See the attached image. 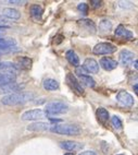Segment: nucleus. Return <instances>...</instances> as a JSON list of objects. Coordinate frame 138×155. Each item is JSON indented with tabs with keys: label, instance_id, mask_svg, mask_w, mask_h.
<instances>
[{
	"label": "nucleus",
	"instance_id": "9d476101",
	"mask_svg": "<svg viewBox=\"0 0 138 155\" xmlns=\"http://www.w3.org/2000/svg\"><path fill=\"white\" fill-rule=\"evenodd\" d=\"M134 57H135V54L134 53H132V51L127 49H123L120 53V62L125 67L130 66L134 61Z\"/></svg>",
	"mask_w": 138,
	"mask_h": 155
},
{
	"label": "nucleus",
	"instance_id": "2f4dec72",
	"mask_svg": "<svg viewBox=\"0 0 138 155\" xmlns=\"http://www.w3.org/2000/svg\"><path fill=\"white\" fill-rule=\"evenodd\" d=\"M78 155H98L95 151H85V152H80Z\"/></svg>",
	"mask_w": 138,
	"mask_h": 155
},
{
	"label": "nucleus",
	"instance_id": "dca6fc26",
	"mask_svg": "<svg viewBox=\"0 0 138 155\" xmlns=\"http://www.w3.org/2000/svg\"><path fill=\"white\" fill-rule=\"evenodd\" d=\"M3 15L6 19H10V20H19L21 18V13L20 11H17V9H13V8H6L3 9L2 11Z\"/></svg>",
	"mask_w": 138,
	"mask_h": 155
},
{
	"label": "nucleus",
	"instance_id": "ddd939ff",
	"mask_svg": "<svg viewBox=\"0 0 138 155\" xmlns=\"http://www.w3.org/2000/svg\"><path fill=\"white\" fill-rule=\"evenodd\" d=\"M84 68L87 70V72L90 73H98L99 72V64L94 58H87L84 62Z\"/></svg>",
	"mask_w": 138,
	"mask_h": 155
},
{
	"label": "nucleus",
	"instance_id": "e433bc0d",
	"mask_svg": "<svg viewBox=\"0 0 138 155\" xmlns=\"http://www.w3.org/2000/svg\"><path fill=\"white\" fill-rule=\"evenodd\" d=\"M1 30H2V28H0V35H1V34H2V31H1Z\"/></svg>",
	"mask_w": 138,
	"mask_h": 155
},
{
	"label": "nucleus",
	"instance_id": "0eeeda50",
	"mask_svg": "<svg viewBox=\"0 0 138 155\" xmlns=\"http://www.w3.org/2000/svg\"><path fill=\"white\" fill-rule=\"evenodd\" d=\"M116 101H118L122 106H125V107H132V106H134V104H135L134 97L126 91L119 92L118 95H116Z\"/></svg>",
	"mask_w": 138,
	"mask_h": 155
},
{
	"label": "nucleus",
	"instance_id": "a878e982",
	"mask_svg": "<svg viewBox=\"0 0 138 155\" xmlns=\"http://www.w3.org/2000/svg\"><path fill=\"white\" fill-rule=\"evenodd\" d=\"M20 64L28 69V68H30V66H32V60H30V58H27V57H22L21 60H20Z\"/></svg>",
	"mask_w": 138,
	"mask_h": 155
},
{
	"label": "nucleus",
	"instance_id": "4c0bfd02",
	"mask_svg": "<svg viewBox=\"0 0 138 155\" xmlns=\"http://www.w3.org/2000/svg\"><path fill=\"white\" fill-rule=\"evenodd\" d=\"M119 155H122V154H119Z\"/></svg>",
	"mask_w": 138,
	"mask_h": 155
},
{
	"label": "nucleus",
	"instance_id": "473e14b6",
	"mask_svg": "<svg viewBox=\"0 0 138 155\" xmlns=\"http://www.w3.org/2000/svg\"><path fill=\"white\" fill-rule=\"evenodd\" d=\"M7 22H8V20L2 15H0V24H6Z\"/></svg>",
	"mask_w": 138,
	"mask_h": 155
},
{
	"label": "nucleus",
	"instance_id": "6e6552de",
	"mask_svg": "<svg viewBox=\"0 0 138 155\" xmlns=\"http://www.w3.org/2000/svg\"><path fill=\"white\" fill-rule=\"evenodd\" d=\"M60 147L66 150V151H78L84 147V144L80 143L76 141H71V140H65V141H61Z\"/></svg>",
	"mask_w": 138,
	"mask_h": 155
},
{
	"label": "nucleus",
	"instance_id": "c756f323",
	"mask_svg": "<svg viewBox=\"0 0 138 155\" xmlns=\"http://www.w3.org/2000/svg\"><path fill=\"white\" fill-rule=\"evenodd\" d=\"M119 5H120V7H122V8H132L133 7V5L130 2H125V1H120L119 2Z\"/></svg>",
	"mask_w": 138,
	"mask_h": 155
},
{
	"label": "nucleus",
	"instance_id": "f3484780",
	"mask_svg": "<svg viewBox=\"0 0 138 155\" xmlns=\"http://www.w3.org/2000/svg\"><path fill=\"white\" fill-rule=\"evenodd\" d=\"M30 15H32V18H33L34 20H36V21H38V20L42 19V13H44V9H42V7L40 6V5H33V6L30 7Z\"/></svg>",
	"mask_w": 138,
	"mask_h": 155
},
{
	"label": "nucleus",
	"instance_id": "412c9836",
	"mask_svg": "<svg viewBox=\"0 0 138 155\" xmlns=\"http://www.w3.org/2000/svg\"><path fill=\"white\" fill-rule=\"evenodd\" d=\"M96 114H97V117H98L99 121H101L102 124L108 122V120L110 119V115H109L108 110H107V109H105V108L99 107L98 109H97Z\"/></svg>",
	"mask_w": 138,
	"mask_h": 155
},
{
	"label": "nucleus",
	"instance_id": "2eb2a0df",
	"mask_svg": "<svg viewBox=\"0 0 138 155\" xmlns=\"http://www.w3.org/2000/svg\"><path fill=\"white\" fill-rule=\"evenodd\" d=\"M115 35L119 36V37H122V38H125V39H132L134 37V34L130 32V30H127L125 28L123 25H119L115 30Z\"/></svg>",
	"mask_w": 138,
	"mask_h": 155
},
{
	"label": "nucleus",
	"instance_id": "7c9ffc66",
	"mask_svg": "<svg viewBox=\"0 0 138 155\" xmlns=\"http://www.w3.org/2000/svg\"><path fill=\"white\" fill-rule=\"evenodd\" d=\"M9 3H12V5H17V6H21L23 3H26L25 0H10Z\"/></svg>",
	"mask_w": 138,
	"mask_h": 155
},
{
	"label": "nucleus",
	"instance_id": "39448f33",
	"mask_svg": "<svg viewBox=\"0 0 138 155\" xmlns=\"http://www.w3.org/2000/svg\"><path fill=\"white\" fill-rule=\"evenodd\" d=\"M47 114L45 113L42 109H32V110H27L23 113L21 116L22 120H39L42 118H49Z\"/></svg>",
	"mask_w": 138,
	"mask_h": 155
},
{
	"label": "nucleus",
	"instance_id": "72a5a7b5",
	"mask_svg": "<svg viewBox=\"0 0 138 155\" xmlns=\"http://www.w3.org/2000/svg\"><path fill=\"white\" fill-rule=\"evenodd\" d=\"M133 67H135V69H137V60H135L133 62Z\"/></svg>",
	"mask_w": 138,
	"mask_h": 155
},
{
	"label": "nucleus",
	"instance_id": "f03ea898",
	"mask_svg": "<svg viewBox=\"0 0 138 155\" xmlns=\"http://www.w3.org/2000/svg\"><path fill=\"white\" fill-rule=\"evenodd\" d=\"M50 131L53 133H58V134H64V136H77L80 133V127L75 125H55L51 126Z\"/></svg>",
	"mask_w": 138,
	"mask_h": 155
},
{
	"label": "nucleus",
	"instance_id": "4468645a",
	"mask_svg": "<svg viewBox=\"0 0 138 155\" xmlns=\"http://www.w3.org/2000/svg\"><path fill=\"white\" fill-rule=\"evenodd\" d=\"M51 125L47 122H34L30 124L27 127L28 131H34V132H39V131H48L50 130Z\"/></svg>",
	"mask_w": 138,
	"mask_h": 155
},
{
	"label": "nucleus",
	"instance_id": "bb28decb",
	"mask_svg": "<svg viewBox=\"0 0 138 155\" xmlns=\"http://www.w3.org/2000/svg\"><path fill=\"white\" fill-rule=\"evenodd\" d=\"M77 9L83 14H87V12H88V5L85 3V2H82L77 6Z\"/></svg>",
	"mask_w": 138,
	"mask_h": 155
},
{
	"label": "nucleus",
	"instance_id": "58836bf2",
	"mask_svg": "<svg viewBox=\"0 0 138 155\" xmlns=\"http://www.w3.org/2000/svg\"><path fill=\"white\" fill-rule=\"evenodd\" d=\"M0 55H1V53H0Z\"/></svg>",
	"mask_w": 138,
	"mask_h": 155
},
{
	"label": "nucleus",
	"instance_id": "f257e3e1",
	"mask_svg": "<svg viewBox=\"0 0 138 155\" xmlns=\"http://www.w3.org/2000/svg\"><path fill=\"white\" fill-rule=\"evenodd\" d=\"M35 97L36 94L33 92H17V93H12L3 96L1 98V104L6 106H15L33 101Z\"/></svg>",
	"mask_w": 138,
	"mask_h": 155
},
{
	"label": "nucleus",
	"instance_id": "1a4fd4ad",
	"mask_svg": "<svg viewBox=\"0 0 138 155\" xmlns=\"http://www.w3.org/2000/svg\"><path fill=\"white\" fill-rule=\"evenodd\" d=\"M66 82L69 83V85L72 87L73 90L80 93V94H84V89L82 84L80 83L77 81V79L75 78V75H73L72 73H69V74L66 75Z\"/></svg>",
	"mask_w": 138,
	"mask_h": 155
},
{
	"label": "nucleus",
	"instance_id": "9b49d317",
	"mask_svg": "<svg viewBox=\"0 0 138 155\" xmlns=\"http://www.w3.org/2000/svg\"><path fill=\"white\" fill-rule=\"evenodd\" d=\"M21 69V67L17 64L14 62H10V61H0V71H6L10 72V73H14L19 71Z\"/></svg>",
	"mask_w": 138,
	"mask_h": 155
},
{
	"label": "nucleus",
	"instance_id": "aec40b11",
	"mask_svg": "<svg viewBox=\"0 0 138 155\" xmlns=\"http://www.w3.org/2000/svg\"><path fill=\"white\" fill-rule=\"evenodd\" d=\"M42 86L46 91H55L59 89V82L53 79H46L42 83Z\"/></svg>",
	"mask_w": 138,
	"mask_h": 155
},
{
	"label": "nucleus",
	"instance_id": "393cba45",
	"mask_svg": "<svg viewBox=\"0 0 138 155\" xmlns=\"http://www.w3.org/2000/svg\"><path fill=\"white\" fill-rule=\"evenodd\" d=\"M111 124H112V126H113L115 129H121V128L123 127V122L120 119V117H118V116H113L111 118Z\"/></svg>",
	"mask_w": 138,
	"mask_h": 155
},
{
	"label": "nucleus",
	"instance_id": "6ab92c4d",
	"mask_svg": "<svg viewBox=\"0 0 138 155\" xmlns=\"http://www.w3.org/2000/svg\"><path fill=\"white\" fill-rule=\"evenodd\" d=\"M65 58L72 66H75L76 68L80 66V58L74 50H67L65 54Z\"/></svg>",
	"mask_w": 138,
	"mask_h": 155
},
{
	"label": "nucleus",
	"instance_id": "20e7f679",
	"mask_svg": "<svg viewBox=\"0 0 138 155\" xmlns=\"http://www.w3.org/2000/svg\"><path fill=\"white\" fill-rule=\"evenodd\" d=\"M116 51V46L111 43H99L93 48L95 55H111Z\"/></svg>",
	"mask_w": 138,
	"mask_h": 155
},
{
	"label": "nucleus",
	"instance_id": "5701e85b",
	"mask_svg": "<svg viewBox=\"0 0 138 155\" xmlns=\"http://www.w3.org/2000/svg\"><path fill=\"white\" fill-rule=\"evenodd\" d=\"M99 28L102 32H109V31L112 28V22L108 19L101 20L99 23Z\"/></svg>",
	"mask_w": 138,
	"mask_h": 155
},
{
	"label": "nucleus",
	"instance_id": "4be33fe9",
	"mask_svg": "<svg viewBox=\"0 0 138 155\" xmlns=\"http://www.w3.org/2000/svg\"><path fill=\"white\" fill-rule=\"evenodd\" d=\"M80 79L82 83L89 86V87H94V86L96 85V81H95L90 75H80Z\"/></svg>",
	"mask_w": 138,
	"mask_h": 155
},
{
	"label": "nucleus",
	"instance_id": "c85d7f7f",
	"mask_svg": "<svg viewBox=\"0 0 138 155\" xmlns=\"http://www.w3.org/2000/svg\"><path fill=\"white\" fill-rule=\"evenodd\" d=\"M90 3H91V6L94 7L95 9L100 8V7L102 6V1H100V0H91Z\"/></svg>",
	"mask_w": 138,
	"mask_h": 155
},
{
	"label": "nucleus",
	"instance_id": "a211bd4d",
	"mask_svg": "<svg viewBox=\"0 0 138 155\" xmlns=\"http://www.w3.org/2000/svg\"><path fill=\"white\" fill-rule=\"evenodd\" d=\"M17 75L10 72H0V84H7L15 82Z\"/></svg>",
	"mask_w": 138,
	"mask_h": 155
},
{
	"label": "nucleus",
	"instance_id": "7ed1b4c3",
	"mask_svg": "<svg viewBox=\"0 0 138 155\" xmlns=\"http://www.w3.org/2000/svg\"><path fill=\"white\" fill-rule=\"evenodd\" d=\"M69 110V107L66 104L62 102H52L47 104L45 113L47 114L48 116L51 115H61V114H65L66 111Z\"/></svg>",
	"mask_w": 138,
	"mask_h": 155
},
{
	"label": "nucleus",
	"instance_id": "f8f14e48",
	"mask_svg": "<svg viewBox=\"0 0 138 155\" xmlns=\"http://www.w3.org/2000/svg\"><path fill=\"white\" fill-rule=\"evenodd\" d=\"M100 66L107 71H111L119 66V62L116 60H113L112 58H109V57H103L100 59Z\"/></svg>",
	"mask_w": 138,
	"mask_h": 155
},
{
	"label": "nucleus",
	"instance_id": "cd10ccee",
	"mask_svg": "<svg viewBox=\"0 0 138 155\" xmlns=\"http://www.w3.org/2000/svg\"><path fill=\"white\" fill-rule=\"evenodd\" d=\"M76 74H78V77H80V75H88V72L84 67H77L76 68Z\"/></svg>",
	"mask_w": 138,
	"mask_h": 155
},
{
	"label": "nucleus",
	"instance_id": "423d86ee",
	"mask_svg": "<svg viewBox=\"0 0 138 155\" xmlns=\"http://www.w3.org/2000/svg\"><path fill=\"white\" fill-rule=\"evenodd\" d=\"M25 87L24 84H19L17 82H12V83L7 84H0V95L2 94H12L14 92H21Z\"/></svg>",
	"mask_w": 138,
	"mask_h": 155
},
{
	"label": "nucleus",
	"instance_id": "c9c22d12",
	"mask_svg": "<svg viewBox=\"0 0 138 155\" xmlns=\"http://www.w3.org/2000/svg\"><path fill=\"white\" fill-rule=\"evenodd\" d=\"M64 155H74V154H73V153H65Z\"/></svg>",
	"mask_w": 138,
	"mask_h": 155
},
{
	"label": "nucleus",
	"instance_id": "f704fd0d",
	"mask_svg": "<svg viewBox=\"0 0 138 155\" xmlns=\"http://www.w3.org/2000/svg\"><path fill=\"white\" fill-rule=\"evenodd\" d=\"M134 91H135V93H137V84L134 85Z\"/></svg>",
	"mask_w": 138,
	"mask_h": 155
},
{
	"label": "nucleus",
	"instance_id": "b1692460",
	"mask_svg": "<svg viewBox=\"0 0 138 155\" xmlns=\"http://www.w3.org/2000/svg\"><path fill=\"white\" fill-rule=\"evenodd\" d=\"M78 23L80 25H83V26H86L87 30L91 31L93 33L96 32V25H95V23L91 20H80V21H78Z\"/></svg>",
	"mask_w": 138,
	"mask_h": 155
}]
</instances>
